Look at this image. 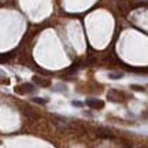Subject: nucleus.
Here are the masks:
<instances>
[{
  "label": "nucleus",
  "mask_w": 148,
  "mask_h": 148,
  "mask_svg": "<svg viewBox=\"0 0 148 148\" xmlns=\"http://www.w3.org/2000/svg\"><path fill=\"white\" fill-rule=\"evenodd\" d=\"M110 78H121V77H123V73H116V74H110L108 75Z\"/></svg>",
  "instance_id": "nucleus-10"
},
{
  "label": "nucleus",
  "mask_w": 148,
  "mask_h": 148,
  "mask_svg": "<svg viewBox=\"0 0 148 148\" xmlns=\"http://www.w3.org/2000/svg\"><path fill=\"white\" fill-rule=\"evenodd\" d=\"M97 136L101 137V138H108V137H111V133L108 132V130H103V129H100V130L97 132Z\"/></svg>",
  "instance_id": "nucleus-8"
},
{
  "label": "nucleus",
  "mask_w": 148,
  "mask_h": 148,
  "mask_svg": "<svg viewBox=\"0 0 148 148\" xmlns=\"http://www.w3.org/2000/svg\"><path fill=\"white\" fill-rule=\"evenodd\" d=\"M85 104L89 106L90 108H97V110H100V108L104 107V103H103L101 100H97V99H88Z\"/></svg>",
  "instance_id": "nucleus-3"
},
{
  "label": "nucleus",
  "mask_w": 148,
  "mask_h": 148,
  "mask_svg": "<svg viewBox=\"0 0 148 148\" xmlns=\"http://www.w3.org/2000/svg\"><path fill=\"white\" fill-rule=\"evenodd\" d=\"M73 104L77 107H82V103H79V101H73Z\"/></svg>",
  "instance_id": "nucleus-12"
},
{
  "label": "nucleus",
  "mask_w": 148,
  "mask_h": 148,
  "mask_svg": "<svg viewBox=\"0 0 148 148\" xmlns=\"http://www.w3.org/2000/svg\"><path fill=\"white\" fill-rule=\"evenodd\" d=\"M130 88H132L133 90H140V92H143V90H144L143 86H137V85H132Z\"/></svg>",
  "instance_id": "nucleus-11"
},
{
  "label": "nucleus",
  "mask_w": 148,
  "mask_h": 148,
  "mask_svg": "<svg viewBox=\"0 0 148 148\" xmlns=\"http://www.w3.org/2000/svg\"><path fill=\"white\" fill-rule=\"evenodd\" d=\"M129 3H127L126 0H119L118 1V10L122 12V15H126L127 12H129Z\"/></svg>",
  "instance_id": "nucleus-4"
},
{
  "label": "nucleus",
  "mask_w": 148,
  "mask_h": 148,
  "mask_svg": "<svg viewBox=\"0 0 148 148\" xmlns=\"http://www.w3.org/2000/svg\"><path fill=\"white\" fill-rule=\"evenodd\" d=\"M33 82L38 84L40 86H48V85H49V81H48V79H42V78H40L38 75H34V77H33Z\"/></svg>",
  "instance_id": "nucleus-6"
},
{
  "label": "nucleus",
  "mask_w": 148,
  "mask_h": 148,
  "mask_svg": "<svg viewBox=\"0 0 148 148\" xmlns=\"http://www.w3.org/2000/svg\"><path fill=\"white\" fill-rule=\"evenodd\" d=\"M21 111L27 116V118H36V112L32 107H25V104L21 107Z\"/></svg>",
  "instance_id": "nucleus-5"
},
{
  "label": "nucleus",
  "mask_w": 148,
  "mask_h": 148,
  "mask_svg": "<svg viewBox=\"0 0 148 148\" xmlns=\"http://www.w3.org/2000/svg\"><path fill=\"white\" fill-rule=\"evenodd\" d=\"M14 90L16 93H19V95H25V93H32L34 90V86L32 84H21V85H16L14 88Z\"/></svg>",
  "instance_id": "nucleus-2"
},
{
  "label": "nucleus",
  "mask_w": 148,
  "mask_h": 148,
  "mask_svg": "<svg viewBox=\"0 0 148 148\" xmlns=\"http://www.w3.org/2000/svg\"><path fill=\"white\" fill-rule=\"evenodd\" d=\"M107 99L110 101H114V103H118V101L123 100V93L119 92L116 89H110L108 93H107Z\"/></svg>",
  "instance_id": "nucleus-1"
},
{
  "label": "nucleus",
  "mask_w": 148,
  "mask_h": 148,
  "mask_svg": "<svg viewBox=\"0 0 148 148\" xmlns=\"http://www.w3.org/2000/svg\"><path fill=\"white\" fill-rule=\"evenodd\" d=\"M33 101L34 103H38V104H45L47 103V99H40V97H33Z\"/></svg>",
  "instance_id": "nucleus-9"
},
{
  "label": "nucleus",
  "mask_w": 148,
  "mask_h": 148,
  "mask_svg": "<svg viewBox=\"0 0 148 148\" xmlns=\"http://www.w3.org/2000/svg\"><path fill=\"white\" fill-rule=\"evenodd\" d=\"M15 55V52H11V53H3V55H0V63H7L8 60H10L12 56Z\"/></svg>",
  "instance_id": "nucleus-7"
}]
</instances>
